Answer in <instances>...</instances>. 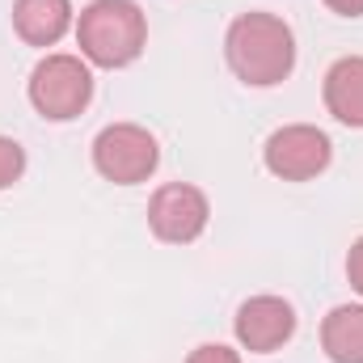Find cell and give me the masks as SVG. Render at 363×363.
Wrapping results in <instances>:
<instances>
[{
  "label": "cell",
  "mask_w": 363,
  "mask_h": 363,
  "mask_svg": "<svg viewBox=\"0 0 363 363\" xmlns=\"http://www.w3.org/2000/svg\"><path fill=\"white\" fill-rule=\"evenodd\" d=\"M321 351L330 363H363V304H338L325 313Z\"/></svg>",
  "instance_id": "10"
},
{
  "label": "cell",
  "mask_w": 363,
  "mask_h": 363,
  "mask_svg": "<svg viewBox=\"0 0 363 363\" xmlns=\"http://www.w3.org/2000/svg\"><path fill=\"white\" fill-rule=\"evenodd\" d=\"M30 106L47 118V123H72L89 110L93 101V72L81 55L68 51H51L34 64L30 72Z\"/></svg>",
  "instance_id": "3"
},
{
  "label": "cell",
  "mask_w": 363,
  "mask_h": 363,
  "mask_svg": "<svg viewBox=\"0 0 363 363\" xmlns=\"http://www.w3.org/2000/svg\"><path fill=\"white\" fill-rule=\"evenodd\" d=\"M77 47L93 68H127L148 47V17L135 0H89L77 13Z\"/></svg>",
  "instance_id": "2"
},
{
  "label": "cell",
  "mask_w": 363,
  "mask_h": 363,
  "mask_svg": "<svg viewBox=\"0 0 363 363\" xmlns=\"http://www.w3.org/2000/svg\"><path fill=\"white\" fill-rule=\"evenodd\" d=\"M72 26V0H13V30L26 47H55Z\"/></svg>",
  "instance_id": "8"
},
{
  "label": "cell",
  "mask_w": 363,
  "mask_h": 363,
  "mask_svg": "<svg viewBox=\"0 0 363 363\" xmlns=\"http://www.w3.org/2000/svg\"><path fill=\"white\" fill-rule=\"evenodd\" d=\"M186 363H241V351H233L224 342H203L186 355Z\"/></svg>",
  "instance_id": "12"
},
{
  "label": "cell",
  "mask_w": 363,
  "mask_h": 363,
  "mask_svg": "<svg viewBox=\"0 0 363 363\" xmlns=\"http://www.w3.org/2000/svg\"><path fill=\"white\" fill-rule=\"evenodd\" d=\"M233 334L250 355H271V351L291 342L296 308L283 296H250L233 317Z\"/></svg>",
  "instance_id": "7"
},
{
  "label": "cell",
  "mask_w": 363,
  "mask_h": 363,
  "mask_svg": "<svg viewBox=\"0 0 363 363\" xmlns=\"http://www.w3.org/2000/svg\"><path fill=\"white\" fill-rule=\"evenodd\" d=\"M325 9L338 17H363V0H325Z\"/></svg>",
  "instance_id": "14"
},
{
  "label": "cell",
  "mask_w": 363,
  "mask_h": 363,
  "mask_svg": "<svg viewBox=\"0 0 363 363\" xmlns=\"http://www.w3.org/2000/svg\"><path fill=\"white\" fill-rule=\"evenodd\" d=\"M224 60L250 89H274L296 68V34L279 13H241L224 34Z\"/></svg>",
  "instance_id": "1"
},
{
  "label": "cell",
  "mask_w": 363,
  "mask_h": 363,
  "mask_svg": "<svg viewBox=\"0 0 363 363\" xmlns=\"http://www.w3.org/2000/svg\"><path fill=\"white\" fill-rule=\"evenodd\" d=\"M321 97L342 127H363V55L334 60L321 81Z\"/></svg>",
  "instance_id": "9"
},
{
  "label": "cell",
  "mask_w": 363,
  "mask_h": 363,
  "mask_svg": "<svg viewBox=\"0 0 363 363\" xmlns=\"http://www.w3.org/2000/svg\"><path fill=\"white\" fill-rule=\"evenodd\" d=\"M347 279H351V287L363 296V237L347 250Z\"/></svg>",
  "instance_id": "13"
},
{
  "label": "cell",
  "mask_w": 363,
  "mask_h": 363,
  "mask_svg": "<svg viewBox=\"0 0 363 363\" xmlns=\"http://www.w3.org/2000/svg\"><path fill=\"white\" fill-rule=\"evenodd\" d=\"M26 174V148L9 135H0V190H9L13 182H21Z\"/></svg>",
  "instance_id": "11"
},
{
  "label": "cell",
  "mask_w": 363,
  "mask_h": 363,
  "mask_svg": "<svg viewBox=\"0 0 363 363\" xmlns=\"http://www.w3.org/2000/svg\"><path fill=\"white\" fill-rule=\"evenodd\" d=\"M161 144L140 123H110L93 140V169L114 186H140L157 174Z\"/></svg>",
  "instance_id": "4"
},
{
  "label": "cell",
  "mask_w": 363,
  "mask_h": 363,
  "mask_svg": "<svg viewBox=\"0 0 363 363\" xmlns=\"http://www.w3.org/2000/svg\"><path fill=\"white\" fill-rule=\"evenodd\" d=\"M330 161H334V144L313 123H287L271 131L262 144V165L279 182H313L330 169Z\"/></svg>",
  "instance_id": "5"
},
{
  "label": "cell",
  "mask_w": 363,
  "mask_h": 363,
  "mask_svg": "<svg viewBox=\"0 0 363 363\" xmlns=\"http://www.w3.org/2000/svg\"><path fill=\"white\" fill-rule=\"evenodd\" d=\"M207 220H211V203L190 182H165L148 199V228L165 245H190V241H199L203 228H207Z\"/></svg>",
  "instance_id": "6"
}]
</instances>
